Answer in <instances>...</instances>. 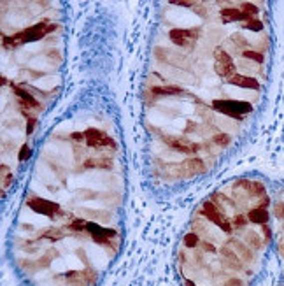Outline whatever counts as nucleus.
I'll use <instances>...</instances> for the list:
<instances>
[{"instance_id":"obj_15","label":"nucleus","mask_w":284,"mask_h":286,"mask_svg":"<svg viewBox=\"0 0 284 286\" xmlns=\"http://www.w3.org/2000/svg\"><path fill=\"white\" fill-rule=\"evenodd\" d=\"M81 214L88 216V218H93V220H102V222H109L111 220V212L107 211H97V209H86V208H81L79 209Z\"/></svg>"},{"instance_id":"obj_19","label":"nucleus","mask_w":284,"mask_h":286,"mask_svg":"<svg viewBox=\"0 0 284 286\" xmlns=\"http://www.w3.org/2000/svg\"><path fill=\"white\" fill-rule=\"evenodd\" d=\"M244 28H248V30H255V32H260V30L263 28V23L260 22V20H256V18H249V20H246L244 23H241Z\"/></svg>"},{"instance_id":"obj_2","label":"nucleus","mask_w":284,"mask_h":286,"mask_svg":"<svg viewBox=\"0 0 284 286\" xmlns=\"http://www.w3.org/2000/svg\"><path fill=\"white\" fill-rule=\"evenodd\" d=\"M198 214L204 216V218L207 220V222H211L212 225H216L227 237L234 236L235 230H234V226H232V220L227 216V212H223L221 209H218V206L214 204V202L205 200L204 204H202Z\"/></svg>"},{"instance_id":"obj_5","label":"nucleus","mask_w":284,"mask_h":286,"mask_svg":"<svg viewBox=\"0 0 284 286\" xmlns=\"http://www.w3.org/2000/svg\"><path fill=\"white\" fill-rule=\"evenodd\" d=\"M170 40L176 46L184 48V50H193L195 42L200 37V30L198 28H174L170 30Z\"/></svg>"},{"instance_id":"obj_20","label":"nucleus","mask_w":284,"mask_h":286,"mask_svg":"<svg viewBox=\"0 0 284 286\" xmlns=\"http://www.w3.org/2000/svg\"><path fill=\"white\" fill-rule=\"evenodd\" d=\"M212 140H214V142L218 144V146L220 148H227L228 144H230V136H228V134H223V132H220V134H216V136L212 137Z\"/></svg>"},{"instance_id":"obj_30","label":"nucleus","mask_w":284,"mask_h":286,"mask_svg":"<svg viewBox=\"0 0 284 286\" xmlns=\"http://www.w3.org/2000/svg\"><path fill=\"white\" fill-rule=\"evenodd\" d=\"M283 230H284V225H283Z\"/></svg>"},{"instance_id":"obj_3","label":"nucleus","mask_w":284,"mask_h":286,"mask_svg":"<svg viewBox=\"0 0 284 286\" xmlns=\"http://www.w3.org/2000/svg\"><path fill=\"white\" fill-rule=\"evenodd\" d=\"M212 109L223 112V114L230 116V118L241 120L244 114L253 111V106L249 102L242 100H214L212 102Z\"/></svg>"},{"instance_id":"obj_9","label":"nucleus","mask_w":284,"mask_h":286,"mask_svg":"<svg viewBox=\"0 0 284 286\" xmlns=\"http://www.w3.org/2000/svg\"><path fill=\"white\" fill-rule=\"evenodd\" d=\"M174 168H176L181 176H184V178H191V176L204 174L205 164H204V160H200V158H188V160H184L179 167L174 165Z\"/></svg>"},{"instance_id":"obj_29","label":"nucleus","mask_w":284,"mask_h":286,"mask_svg":"<svg viewBox=\"0 0 284 286\" xmlns=\"http://www.w3.org/2000/svg\"><path fill=\"white\" fill-rule=\"evenodd\" d=\"M269 197H267V195H265V197H263V200H260V204H258V208H262V209H267V206H269Z\"/></svg>"},{"instance_id":"obj_6","label":"nucleus","mask_w":284,"mask_h":286,"mask_svg":"<svg viewBox=\"0 0 284 286\" xmlns=\"http://www.w3.org/2000/svg\"><path fill=\"white\" fill-rule=\"evenodd\" d=\"M214 58H216V64H214V70L220 78H227V81L235 76V64L234 58L227 53L225 50H216L214 51Z\"/></svg>"},{"instance_id":"obj_18","label":"nucleus","mask_w":284,"mask_h":286,"mask_svg":"<svg viewBox=\"0 0 284 286\" xmlns=\"http://www.w3.org/2000/svg\"><path fill=\"white\" fill-rule=\"evenodd\" d=\"M248 194L251 195V197H262V195L265 197V186L260 181H249Z\"/></svg>"},{"instance_id":"obj_25","label":"nucleus","mask_w":284,"mask_h":286,"mask_svg":"<svg viewBox=\"0 0 284 286\" xmlns=\"http://www.w3.org/2000/svg\"><path fill=\"white\" fill-rule=\"evenodd\" d=\"M274 214L277 220H284V202H277L276 208H274Z\"/></svg>"},{"instance_id":"obj_11","label":"nucleus","mask_w":284,"mask_h":286,"mask_svg":"<svg viewBox=\"0 0 284 286\" xmlns=\"http://www.w3.org/2000/svg\"><path fill=\"white\" fill-rule=\"evenodd\" d=\"M228 82L234 86H241V88H249V90H258L260 88V82L256 81L255 78L251 76H242V74H235L228 79Z\"/></svg>"},{"instance_id":"obj_27","label":"nucleus","mask_w":284,"mask_h":286,"mask_svg":"<svg viewBox=\"0 0 284 286\" xmlns=\"http://www.w3.org/2000/svg\"><path fill=\"white\" fill-rule=\"evenodd\" d=\"M262 236H263V239H265L267 242H269L270 237H272V232H270L269 225H262Z\"/></svg>"},{"instance_id":"obj_10","label":"nucleus","mask_w":284,"mask_h":286,"mask_svg":"<svg viewBox=\"0 0 284 286\" xmlns=\"http://www.w3.org/2000/svg\"><path fill=\"white\" fill-rule=\"evenodd\" d=\"M220 16L221 20H223V23H232V22L244 23L246 20H249V16L246 14L242 9H237V8H223L220 11Z\"/></svg>"},{"instance_id":"obj_7","label":"nucleus","mask_w":284,"mask_h":286,"mask_svg":"<svg viewBox=\"0 0 284 286\" xmlns=\"http://www.w3.org/2000/svg\"><path fill=\"white\" fill-rule=\"evenodd\" d=\"M84 137H86V144L90 148H97V150H104V148H111V150H116V142L111 139V137L105 136L102 130L97 128H88L84 132Z\"/></svg>"},{"instance_id":"obj_21","label":"nucleus","mask_w":284,"mask_h":286,"mask_svg":"<svg viewBox=\"0 0 284 286\" xmlns=\"http://www.w3.org/2000/svg\"><path fill=\"white\" fill-rule=\"evenodd\" d=\"M242 56H244V58H249V60H255L256 64H263V54L258 53V51L246 50V51H242Z\"/></svg>"},{"instance_id":"obj_26","label":"nucleus","mask_w":284,"mask_h":286,"mask_svg":"<svg viewBox=\"0 0 284 286\" xmlns=\"http://www.w3.org/2000/svg\"><path fill=\"white\" fill-rule=\"evenodd\" d=\"M232 40H234L235 44H239V46H242V48H248V44H249L248 40L241 36V34H234V36H232Z\"/></svg>"},{"instance_id":"obj_13","label":"nucleus","mask_w":284,"mask_h":286,"mask_svg":"<svg viewBox=\"0 0 284 286\" xmlns=\"http://www.w3.org/2000/svg\"><path fill=\"white\" fill-rule=\"evenodd\" d=\"M248 218L249 222L255 223V225H267V222H269V212H267V209L255 208L248 212Z\"/></svg>"},{"instance_id":"obj_8","label":"nucleus","mask_w":284,"mask_h":286,"mask_svg":"<svg viewBox=\"0 0 284 286\" xmlns=\"http://www.w3.org/2000/svg\"><path fill=\"white\" fill-rule=\"evenodd\" d=\"M162 140L170 148V150L177 151V153H184V154H190V153H197L200 150V144L197 142H190V140L183 139V137H172V136H163Z\"/></svg>"},{"instance_id":"obj_4","label":"nucleus","mask_w":284,"mask_h":286,"mask_svg":"<svg viewBox=\"0 0 284 286\" xmlns=\"http://www.w3.org/2000/svg\"><path fill=\"white\" fill-rule=\"evenodd\" d=\"M26 206L32 209L33 212L37 214H44L51 220H58L60 216H63V211H61L60 204L56 202H51L46 200V198H40V197H32L26 200Z\"/></svg>"},{"instance_id":"obj_12","label":"nucleus","mask_w":284,"mask_h":286,"mask_svg":"<svg viewBox=\"0 0 284 286\" xmlns=\"http://www.w3.org/2000/svg\"><path fill=\"white\" fill-rule=\"evenodd\" d=\"M12 86V90H14V93H16V97L19 98V100L23 102V104H26L28 108H32V109H37L39 108V102H37V98L33 97L32 93H28L26 92L23 86H16V84H11Z\"/></svg>"},{"instance_id":"obj_1","label":"nucleus","mask_w":284,"mask_h":286,"mask_svg":"<svg viewBox=\"0 0 284 286\" xmlns=\"http://www.w3.org/2000/svg\"><path fill=\"white\" fill-rule=\"evenodd\" d=\"M56 28V25L49 22H39L37 25H32L28 28L21 30V32L14 34V36H4L2 37V44H4L5 50H14V48H19L21 44L26 42H33V40H40L51 34L53 30Z\"/></svg>"},{"instance_id":"obj_24","label":"nucleus","mask_w":284,"mask_h":286,"mask_svg":"<svg viewBox=\"0 0 284 286\" xmlns=\"http://www.w3.org/2000/svg\"><path fill=\"white\" fill-rule=\"evenodd\" d=\"M26 134H28V136H32L33 134V128H35V125H37V118L35 116H28V118H26Z\"/></svg>"},{"instance_id":"obj_28","label":"nucleus","mask_w":284,"mask_h":286,"mask_svg":"<svg viewBox=\"0 0 284 286\" xmlns=\"http://www.w3.org/2000/svg\"><path fill=\"white\" fill-rule=\"evenodd\" d=\"M72 139H74V140H79V142H81V140H86V137H84V134L74 132V134H72Z\"/></svg>"},{"instance_id":"obj_23","label":"nucleus","mask_w":284,"mask_h":286,"mask_svg":"<svg viewBox=\"0 0 284 286\" xmlns=\"http://www.w3.org/2000/svg\"><path fill=\"white\" fill-rule=\"evenodd\" d=\"M241 8H242V11L249 16V18H251V16H255V14H258V8H256L255 4H242Z\"/></svg>"},{"instance_id":"obj_17","label":"nucleus","mask_w":284,"mask_h":286,"mask_svg":"<svg viewBox=\"0 0 284 286\" xmlns=\"http://www.w3.org/2000/svg\"><path fill=\"white\" fill-rule=\"evenodd\" d=\"M232 220V226H234L235 232H246V228H248V222L249 218L246 214H235Z\"/></svg>"},{"instance_id":"obj_22","label":"nucleus","mask_w":284,"mask_h":286,"mask_svg":"<svg viewBox=\"0 0 284 286\" xmlns=\"http://www.w3.org/2000/svg\"><path fill=\"white\" fill-rule=\"evenodd\" d=\"M30 153H32V151H30V146H28V144H23L21 150H19V154H18L19 162H26V160H28V158H30Z\"/></svg>"},{"instance_id":"obj_16","label":"nucleus","mask_w":284,"mask_h":286,"mask_svg":"<svg viewBox=\"0 0 284 286\" xmlns=\"http://www.w3.org/2000/svg\"><path fill=\"white\" fill-rule=\"evenodd\" d=\"M153 95H181L183 93V88L179 86H155L151 88Z\"/></svg>"},{"instance_id":"obj_14","label":"nucleus","mask_w":284,"mask_h":286,"mask_svg":"<svg viewBox=\"0 0 284 286\" xmlns=\"http://www.w3.org/2000/svg\"><path fill=\"white\" fill-rule=\"evenodd\" d=\"M84 167L86 168H111L112 160L111 158H88V160L84 162Z\"/></svg>"}]
</instances>
